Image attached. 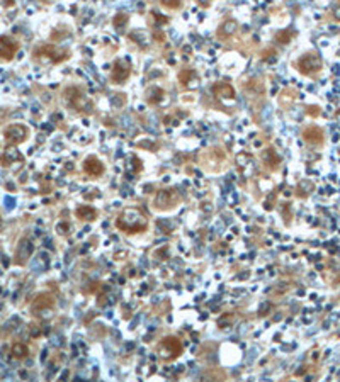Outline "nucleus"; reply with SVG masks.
Listing matches in <instances>:
<instances>
[{"instance_id": "obj_1", "label": "nucleus", "mask_w": 340, "mask_h": 382, "mask_svg": "<svg viewBox=\"0 0 340 382\" xmlns=\"http://www.w3.org/2000/svg\"><path fill=\"white\" fill-rule=\"evenodd\" d=\"M116 228L126 235H138L148 229V218L136 207H126L116 218Z\"/></svg>"}, {"instance_id": "obj_2", "label": "nucleus", "mask_w": 340, "mask_h": 382, "mask_svg": "<svg viewBox=\"0 0 340 382\" xmlns=\"http://www.w3.org/2000/svg\"><path fill=\"white\" fill-rule=\"evenodd\" d=\"M182 350H184L182 343H180V340L175 338V336H165L157 347V354L167 362L179 358L180 354H182Z\"/></svg>"}, {"instance_id": "obj_3", "label": "nucleus", "mask_w": 340, "mask_h": 382, "mask_svg": "<svg viewBox=\"0 0 340 382\" xmlns=\"http://www.w3.org/2000/svg\"><path fill=\"white\" fill-rule=\"evenodd\" d=\"M180 204V194L177 189L170 187V189H162L157 192L155 195V207L158 211H170L175 209Z\"/></svg>"}, {"instance_id": "obj_4", "label": "nucleus", "mask_w": 340, "mask_h": 382, "mask_svg": "<svg viewBox=\"0 0 340 382\" xmlns=\"http://www.w3.org/2000/svg\"><path fill=\"white\" fill-rule=\"evenodd\" d=\"M68 51L61 50L58 46H53V44H46V46H41L34 51V58L36 60H44V61H51V63H61L65 60H68Z\"/></svg>"}, {"instance_id": "obj_5", "label": "nucleus", "mask_w": 340, "mask_h": 382, "mask_svg": "<svg viewBox=\"0 0 340 382\" xmlns=\"http://www.w3.org/2000/svg\"><path fill=\"white\" fill-rule=\"evenodd\" d=\"M296 65L303 75H315L321 70V58L316 53H306L299 58Z\"/></svg>"}, {"instance_id": "obj_6", "label": "nucleus", "mask_w": 340, "mask_h": 382, "mask_svg": "<svg viewBox=\"0 0 340 382\" xmlns=\"http://www.w3.org/2000/svg\"><path fill=\"white\" fill-rule=\"evenodd\" d=\"M29 136V129L26 128L24 124H10L9 128H5L3 131V138L9 144L12 146H17V144L24 143Z\"/></svg>"}, {"instance_id": "obj_7", "label": "nucleus", "mask_w": 340, "mask_h": 382, "mask_svg": "<svg viewBox=\"0 0 340 382\" xmlns=\"http://www.w3.org/2000/svg\"><path fill=\"white\" fill-rule=\"evenodd\" d=\"M131 75V65L126 60H116L113 65V73H111V82L116 85L126 83V80Z\"/></svg>"}, {"instance_id": "obj_8", "label": "nucleus", "mask_w": 340, "mask_h": 382, "mask_svg": "<svg viewBox=\"0 0 340 382\" xmlns=\"http://www.w3.org/2000/svg\"><path fill=\"white\" fill-rule=\"evenodd\" d=\"M19 51V43L10 36H0V61H12Z\"/></svg>"}, {"instance_id": "obj_9", "label": "nucleus", "mask_w": 340, "mask_h": 382, "mask_svg": "<svg viewBox=\"0 0 340 382\" xmlns=\"http://www.w3.org/2000/svg\"><path fill=\"white\" fill-rule=\"evenodd\" d=\"M55 307V298L51 294H38L31 302V311L34 314H41Z\"/></svg>"}, {"instance_id": "obj_10", "label": "nucleus", "mask_w": 340, "mask_h": 382, "mask_svg": "<svg viewBox=\"0 0 340 382\" xmlns=\"http://www.w3.org/2000/svg\"><path fill=\"white\" fill-rule=\"evenodd\" d=\"M32 251H34V245L29 238H21L19 245L16 250V263L17 265H26L28 260L31 258Z\"/></svg>"}, {"instance_id": "obj_11", "label": "nucleus", "mask_w": 340, "mask_h": 382, "mask_svg": "<svg viewBox=\"0 0 340 382\" xmlns=\"http://www.w3.org/2000/svg\"><path fill=\"white\" fill-rule=\"evenodd\" d=\"M84 172L87 173L88 177H94V179H99V177L104 175L106 166L104 163L99 160L97 157H87L84 162Z\"/></svg>"}, {"instance_id": "obj_12", "label": "nucleus", "mask_w": 340, "mask_h": 382, "mask_svg": "<svg viewBox=\"0 0 340 382\" xmlns=\"http://www.w3.org/2000/svg\"><path fill=\"white\" fill-rule=\"evenodd\" d=\"M65 99L68 102V106H72L77 110H84L82 109V102H84V94L79 87H68L65 90Z\"/></svg>"}, {"instance_id": "obj_13", "label": "nucleus", "mask_w": 340, "mask_h": 382, "mask_svg": "<svg viewBox=\"0 0 340 382\" xmlns=\"http://www.w3.org/2000/svg\"><path fill=\"white\" fill-rule=\"evenodd\" d=\"M213 92L214 95H218L220 99H235V88L233 85H230L228 82H218L213 85Z\"/></svg>"}, {"instance_id": "obj_14", "label": "nucleus", "mask_w": 340, "mask_h": 382, "mask_svg": "<svg viewBox=\"0 0 340 382\" xmlns=\"http://www.w3.org/2000/svg\"><path fill=\"white\" fill-rule=\"evenodd\" d=\"M303 138L310 144H321L323 143V131L316 126H310L303 131Z\"/></svg>"}, {"instance_id": "obj_15", "label": "nucleus", "mask_w": 340, "mask_h": 382, "mask_svg": "<svg viewBox=\"0 0 340 382\" xmlns=\"http://www.w3.org/2000/svg\"><path fill=\"white\" fill-rule=\"evenodd\" d=\"M262 162L265 163V166H267L269 170H277L279 168V163H281V157L276 153V150L265 148V150L262 151Z\"/></svg>"}, {"instance_id": "obj_16", "label": "nucleus", "mask_w": 340, "mask_h": 382, "mask_svg": "<svg viewBox=\"0 0 340 382\" xmlns=\"http://www.w3.org/2000/svg\"><path fill=\"white\" fill-rule=\"evenodd\" d=\"M75 216L82 221H94V219H97V209L88 206V204H85V206L77 207Z\"/></svg>"}, {"instance_id": "obj_17", "label": "nucleus", "mask_w": 340, "mask_h": 382, "mask_svg": "<svg viewBox=\"0 0 340 382\" xmlns=\"http://www.w3.org/2000/svg\"><path fill=\"white\" fill-rule=\"evenodd\" d=\"M17 162L19 163L22 162V155L16 150V148H7V150L3 151L2 158H0V163H2L3 166H10L12 163H17Z\"/></svg>"}, {"instance_id": "obj_18", "label": "nucleus", "mask_w": 340, "mask_h": 382, "mask_svg": "<svg viewBox=\"0 0 340 382\" xmlns=\"http://www.w3.org/2000/svg\"><path fill=\"white\" fill-rule=\"evenodd\" d=\"M235 32H236V22L231 21V19H228V21H225L223 24L220 26L218 36H220V38H231Z\"/></svg>"}, {"instance_id": "obj_19", "label": "nucleus", "mask_w": 340, "mask_h": 382, "mask_svg": "<svg viewBox=\"0 0 340 382\" xmlns=\"http://www.w3.org/2000/svg\"><path fill=\"white\" fill-rule=\"evenodd\" d=\"M10 354H12V357L14 358H26L29 355V347L26 343H21V342H17V343H14L12 347H10Z\"/></svg>"}, {"instance_id": "obj_20", "label": "nucleus", "mask_w": 340, "mask_h": 382, "mask_svg": "<svg viewBox=\"0 0 340 382\" xmlns=\"http://www.w3.org/2000/svg\"><path fill=\"white\" fill-rule=\"evenodd\" d=\"M164 95H165L164 88L151 87V88L146 90V101H148V104H158L162 101V99H164Z\"/></svg>"}, {"instance_id": "obj_21", "label": "nucleus", "mask_w": 340, "mask_h": 382, "mask_svg": "<svg viewBox=\"0 0 340 382\" xmlns=\"http://www.w3.org/2000/svg\"><path fill=\"white\" fill-rule=\"evenodd\" d=\"M313 189H315V185H313V182H310V180H301L298 184V187H296V194L299 195V197H308L310 194L313 192Z\"/></svg>"}, {"instance_id": "obj_22", "label": "nucleus", "mask_w": 340, "mask_h": 382, "mask_svg": "<svg viewBox=\"0 0 340 382\" xmlns=\"http://www.w3.org/2000/svg\"><path fill=\"white\" fill-rule=\"evenodd\" d=\"M128 21H129L128 14H123V12H119V14H116V16H114V19H113V24H114V27H116L117 31H123V29L126 27Z\"/></svg>"}, {"instance_id": "obj_23", "label": "nucleus", "mask_w": 340, "mask_h": 382, "mask_svg": "<svg viewBox=\"0 0 340 382\" xmlns=\"http://www.w3.org/2000/svg\"><path fill=\"white\" fill-rule=\"evenodd\" d=\"M192 79H198V77H196V73H194V70L186 68V70H182V72L179 73V80H180V83H182V85H189L192 82Z\"/></svg>"}, {"instance_id": "obj_24", "label": "nucleus", "mask_w": 340, "mask_h": 382, "mask_svg": "<svg viewBox=\"0 0 340 382\" xmlns=\"http://www.w3.org/2000/svg\"><path fill=\"white\" fill-rule=\"evenodd\" d=\"M294 36V32L293 31H289V29H284V31H279L276 34V41L277 43H281V44H287V43H291V38Z\"/></svg>"}, {"instance_id": "obj_25", "label": "nucleus", "mask_w": 340, "mask_h": 382, "mask_svg": "<svg viewBox=\"0 0 340 382\" xmlns=\"http://www.w3.org/2000/svg\"><path fill=\"white\" fill-rule=\"evenodd\" d=\"M162 3H164L167 9H172V10H177L182 7V0H162Z\"/></svg>"}, {"instance_id": "obj_26", "label": "nucleus", "mask_w": 340, "mask_h": 382, "mask_svg": "<svg viewBox=\"0 0 340 382\" xmlns=\"http://www.w3.org/2000/svg\"><path fill=\"white\" fill-rule=\"evenodd\" d=\"M308 112L312 114V116H318V114H320V109H318V107H315V106H313V107H310V110H308Z\"/></svg>"}, {"instance_id": "obj_27", "label": "nucleus", "mask_w": 340, "mask_h": 382, "mask_svg": "<svg viewBox=\"0 0 340 382\" xmlns=\"http://www.w3.org/2000/svg\"><path fill=\"white\" fill-rule=\"evenodd\" d=\"M334 17H335V19H337V21H340V5L334 10Z\"/></svg>"}, {"instance_id": "obj_28", "label": "nucleus", "mask_w": 340, "mask_h": 382, "mask_svg": "<svg viewBox=\"0 0 340 382\" xmlns=\"http://www.w3.org/2000/svg\"><path fill=\"white\" fill-rule=\"evenodd\" d=\"M199 3H201L202 7H208L209 5V0H198Z\"/></svg>"}, {"instance_id": "obj_29", "label": "nucleus", "mask_w": 340, "mask_h": 382, "mask_svg": "<svg viewBox=\"0 0 340 382\" xmlns=\"http://www.w3.org/2000/svg\"><path fill=\"white\" fill-rule=\"evenodd\" d=\"M0 228H2V218H0Z\"/></svg>"}, {"instance_id": "obj_30", "label": "nucleus", "mask_w": 340, "mask_h": 382, "mask_svg": "<svg viewBox=\"0 0 340 382\" xmlns=\"http://www.w3.org/2000/svg\"><path fill=\"white\" fill-rule=\"evenodd\" d=\"M43 2H46V3H48V2H51V0H43Z\"/></svg>"}]
</instances>
